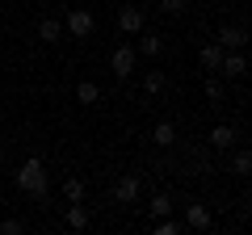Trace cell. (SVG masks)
I'll list each match as a JSON object with an SVG mask.
<instances>
[{
  "label": "cell",
  "instance_id": "6da1fadb",
  "mask_svg": "<svg viewBox=\"0 0 252 235\" xmlns=\"http://www.w3.org/2000/svg\"><path fill=\"white\" fill-rule=\"evenodd\" d=\"M17 189H21V193H30V198H46L51 181H46L42 160H38V155H30V160L21 164V172H17Z\"/></svg>",
  "mask_w": 252,
  "mask_h": 235
},
{
  "label": "cell",
  "instance_id": "7a4b0ae2",
  "mask_svg": "<svg viewBox=\"0 0 252 235\" xmlns=\"http://www.w3.org/2000/svg\"><path fill=\"white\" fill-rule=\"evenodd\" d=\"M135 59H139V51H135L130 42H122L114 55H109V67H114V76H118V80H126V76L135 72Z\"/></svg>",
  "mask_w": 252,
  "mask_h": 235
},
{
  "label": "cell",
  "instance_id": "3957f363",
  "mask_svg": "<svg viewBox=\"0 0 252 235\" xmlns=\"http://www.w3.org/2000/svg\"><path fill=\"white\" fill-rule=\"evenodd\" d=\"M118 29H122L126 38L143 34V9H139V4H122V9H118Z\"/></svg>",
  "mask_w": 252,
  "mask_h": 235
},
{
  "label": "cell",
  "instance_id": "277c9868",
  "mask_svg": "<svg viewBox=\"0 0 252 235\" xmlns=\"http://www.w3.org/2000/svg\"><path fill=\"white\" fill-rule=\"evenodd\" d=\"M93 29H97V21H93L89 9H72V13H67V34H72V38H89Z\"/></svg>",
  "mask_w": 252,
  "mask_h": 235
},
{
  "label": "cell",
  "instance_id": "5b68a950",
  "mask_svg": "<svg viewBox=\"0 0 252 235\" xmlns=\"http://www.w3.org/2000/svg\"><path fill=\"white\" fill-rule=\"evenodd\" d=\"M244 72H248V59H244L240 51H223V59H219V76H227V80H240Z\"/></svg>",
  "mask_w": 252,
  "mask_h": 235
},
{
  "label": "cell",
  "instance_id": "8992f818",
  "mask_svg": "<svg viewBox=\"0 0 252 235\" xmlns=\"http://www.w3.org/2000/svg\"><path fill=\"white\" fill-rule=\"evenodd\" d=\"M215 42L223 46V51H244V46H248V29L244 26H223Z\"/></svg>",
  "mask_w": 252,
  "mask_h": 235
},
{
  "label": "cell",
  "instance_id": "52a82bcc",
  "mask_svg": "<svg viewBox=\"0 0 252 235\" xmlns=\"http://www.w3.org/2000/svg\"><path fill=\"white\" fill-rule=\"evenodd\" d=\"M185 227H193V231H210L215 227V214H210V206H185Z\"/></svg>",
  "mask_w": 252,
  "mask_h": 235
},
{
  "label": "cell",
  "instance_id": "ba28073f",
  "mask_svg": "<svg viewBox=\"0 0 252 235\" xmlns=\"http://www.w3.org/2000/svg\"><path fill=\"white\" fill-rule=\"evenodd\" d=\"M114 198L122 202V206H130V202H139V176H122L114 189Z\"/></svg>",
  "mask_w": 252,
  "mask_h": 235
},
{
  "label": "cell",
  "instance_id": "9c48e42d",
  "mask_svg": "<svg viewBox=\"0 0 252 235\" xmlns=\"http://www.w3.org/2000/svg\"><path fill=\"white\" fill-rule=\"evenodd\" d=\"M38 38H42V42H59V38H63L59 17H42V21H38Z\"/></svg>",
  "mask_w": 252,
  "mask_h": 235
},
{
  "label": "cell",
  "instance_id": "30bf717a",
  "mask_svg": "<svg viewBox=\"0 0 252 235\" xmlns=\"http://www.w3.org/2000/svg\"><path fill=\"white\" fill-rule=\"evenodd\" d=\"M231 143H235V126H227V122H223V126H215V130H210V147L227 151Z\"/></svg>",
  "mask_w": 252,
  "mask_h": 235
},
{
  "label": "cell",
  "instance_id": "8fae6325",
  "mask_svg": "<svg viewBox=\"0 0 252 235\" xmlns=\"http://www.w3.org/2000/svg\"><path fill=\"white\" fill-rule=\"evenodd\" d=\"M219 59H223V46H219V42L202 46V55H198V63L206 67V72H219Z\"/></svg>",
  "mask_w": 252,
  "mask_h": 235
},
{
  "label": "cell",
  "instance_id": "7c38bea8",
  "mask_svg": "<svg viewBox=\"0 0 252 235\" xmlns=\"http://www.w3.org/2000/svg\"><path fill=\"white\" fill-rule=\"evenodd\" d=\"M76 101H80V105H97V101H101V88H97L93 80H80V84H76Z\"/></svg>",
  "mask_w": 252,
  "mask_h": 235
},
{
  "label": "cell",
  "instance_id": "4fadbf2b",
  "mask_svg": "<svg viewBox=\"0 0 252 235\" xmlns=\"http://www.w3.org/2000/svg\"><path fill=\"white\" fill-rule=\"evenodd\" d=\"M67 227H72V231H84V227H89V210H84L80 202L67 206Z\"/></svg>",
  "mask_w": 252,
  "mask_h": 235
},
{
  "label": "cell",
  "instance_id": "5bb4252c",
  "mask_svg": "<svg viewBox=\"0 0 252 235\" xmlns=\"http://www.w3.org/2000/svg\"><path fill=\"white\" fill-rule=\"evenodd\" d=\"M152 139H156L160 147H172V143H177V126H172V122H156Z\"/></svg>",
  "mask_w": 252,
  "mask_h": 235
},
{
  "label": "cell",
  "instance_id": "9a60e30c",
  "mask_svg": "<svg viewBox=\"0 0 252 235\" xmlns=\"http://www.w3.org/2000/svg\"><path fill=\"white\" fill-rule=\"evenodd\" d=\"M139 51H143V55H152V59H156V55L164 51V38H160V34H143V38H139Z\"/></svg>",
  "mask_w": 252,
  "mask_h": 235
},
{
  "label": "cell",
  "instance_id": "2e32d148",
  "mask_svg": "<svg viewBox=\"0 0 252 235\" xmlns=\"http://www.w3.org/2000/svg\"><path fill=\"white\" fill-rule=\"evenodd\" d=\"M147 210H152V218H164V214H172V198H168V193H156Z\"/></svg>",
  "mask_w": 252,
  "mask_h": 235
},
{
  "label": "cell",
  "instance_id": "e0dca14e",
  "mask_svg": "<svg viewBox=\"0 0 252 235\" xmlns=\"http://www.w3.org/2000/svg\"><path fill=\"white\" fill-rule=\"evenodd\" d=\"M231 172H235V176H248V172H252V155H248V151H235Z\"/></svg>",
  "mask_w": 252,
  "mask_h": 235
},
{
  "label": "cell",
  "instance_id": "ac0fdd59",
  "mask_svg": "<svg viewBox=\"0 0 252 235\" xmlns=\"http://www.w3.org/2000/svg\"><path fill=\"white\" fill-rule=\"evenodd\" d=\"M63 198H67V202H80L84 198V181H76V176H72V181H63Z\"/></svg>",
  "mask_w": 252,
  "mask_h": 235
},
{
  "label": "cell",
  "instance_id": "d6986e66",
  "mask_svg": "<svg viewBox=\"0 0 252 235\" xmlns=\"http://www.w3.org/2000/svg\"><path fill=\"white\" fill-rule=\"evenodd\" d=\"M143 88L147 92H164V72H147L143 76Z\"/></svg>",
  "mask_w": 252,
  "mask_h": 235
},
{
  "label": "cell",
  "instance_id": "ffe728a7",
  "mask_svg": "<svg viewBox=\"0 0 252 235\" xmlns=\"http://www.w3.org/2000/svg\"><path fill=\"white\" fill-rule=\"evenodd\" d=\"M21 231H26L21 218H0V235H21Z\"/></svg>",
  "mask_w": 252,
  "mask_h": 235
},
{
  "label": "cell",
  "instance_id": "44dd1931",
  "mask_svg": "<svg viewBox=\"0 0 252 235\" xmlns=\"http://www.w3.org/2000/svg\"><path fill=\"white\" fill-rule=\"evenodd\" d=\"M177 231H181V223H172L168 214H164V218H156V235H177Z\"/></svg>",
  "mask_w": 252,
  "mask_h": 235
},
{
  "label": "cell",
  "instance_id": "7402d4cb",
  "mask_svg": "<svg viewBox=\"0 0 252 235\" xmlns=\"http://www.w3.org/2000/svg\"><path fill=\"white\" fill-rule=\"evenodd\" d=\"M181 9H185V0H160V13H168V17L181 13Z\"/></svg>",
  "mask_w": 252,
  "mask_h": 235
},
{
  "label": "cell",
  "instance_id": "603a6c76",
  "mask_svg": "<svg viewBox=\"0 0 252 235\" xmlns=\"http://www.w3.org/2000/svg\"><path fill=\"white\" fill-rule=\"evenodd\" d=\"M206 97H210V101H223V84H219V80H206Z\"/></svg>",
  "mask_w": 252,
  "mask_h": 235
},
{
  "label": "cell",
  "instance_id": "cb8c5ba5",
  "mask_svg": "<svg viewBox=\"0 0 252 235\" xmlns=\"http://www.w3.org/2000/svg\"><path fill=\"white\" fill-rule=\"evenodd\" d=\"M0 168H4V147H0Z\"/></svg>",
  "mask_w": 252,
  "mask_h": 235
},
{
  "label": "cell",
  "instance_id": "d4e9b609",
  "mask_svg": "<svg viewBox=\"0 0 252 235\" xmlns=\"http://www.w3.org/2000/svg\"><path fill=\"white\" fill-rule=\"evenodd\" d=\"M38 4H46V0H38Z\"/></svg>",
  "mask_w": 252,
  "mask_h": 235
},
{
  "label": "cell",
  "instance_id": "484cf974",
  "mask_svg": "<svg viewBox=\"0 0 252 235\" xmlns=\"http://www.w3.org/2000/svg\"><path fill=\"white\" fill-rule=\"evenodd\" d=\"M0 206H4V202H0Z\"/></svg>",
  "mask_w": 252,
  "mask_h": 235
}]
</instances>
